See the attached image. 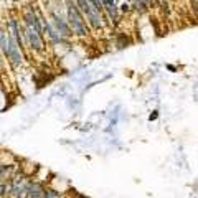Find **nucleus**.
<instances>
[{
    "label": "nucleus",
    "mask_w": 198,
    "mask_h": 198,
    "mask_svg": "<svg viewBox=\"0 0 198 198\" xmlns=\"http://www.w3.org/2000/svg\"><path fill=\"white\" fill-rule=\"evenodd\" d=\"M117 10H121V12H129V10H131V5H129L127 2H124L122 5H121V9H117Z\"/></svg>",
    "instance_id": "nucleus-3"
},
{
    "label": "nucleus",
    "mask_w": 198,
    "mask_h": 198,
    "mask_svg": "<svg viewBox=\"0 0 198 198\" xmlns=\"http://www.w3.org/2000/svg\"><path fill=\"white\" fill-rule=\"evenodd\" d=\"M51 18H53V23H55L56 31H58L59 36H70L71 35V28L61 18V15H58V13H55V12H53V13H51Z\"/></svg>",
    "instance_id": "nucleus-2"
},
{
    "label": "nucleus",
    "mask_w": 198,
    "mask_h": 198,
    "mask_svg": "<svg viewBox=\"0 0 198 198\" xmlns=\"http://www.w3.org/2000/svg\"><path fill=\"white\" fill-rule=\"evenodd\" d=\"M196 5V0H193V7H195Z\"/></svg>",
    "instance_id": "nucleus-5"
},
{
    "label": "nucleus",
    "mask_w": 198,
    "mask_h": 198,
    "mask_svg": "<svg viewBox=\"0 0 198 198\" xmlns=\"http://www.w3.org/2000/svg\"><path fill=\"white\" fill-rule=\"evenodd\" d=\"M160 2H162V5H164V9H165V7H168V2H167V0H160Z\"/></svg>",
    "instance_id": "nucleus-4"
},
{
    "label": "nucleus",
    "mask_w": 198,
    "mask_h": 198,
    "mask_svg": "<svg viewBox=\"0 0 198 198\" xmlns=\"http://www.w3.org/2000/svg\"><path fill=\"white\" fill-rule=\"evenodd\" d=\"M66 10H68V25L71 28V33L79 35V36H84L89 33V28H88L86 22H84V15L78 9L74 0H66Z\"/></svg>",
    "instance_id": "nucleus-1"
}]
</instances>
